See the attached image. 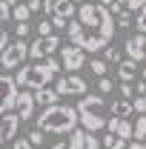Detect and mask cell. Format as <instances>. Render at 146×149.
<instances>
[{
    "instance_id": "1",
    "label": "cell",
    "mask_w": 146,
    "mask_h": 149,
    "mask_svg": "<svg viewBox=\"0 0 146 149\" xmlns=\"http://www.w3.org/2000/svg\"><path fill=\"white\" fill-rule=\"evenodd\" d=\"M115 15L103 3H80L77 9V17L69 20L66 26V35L69 43L80 46L83 52H103L115 37Z\"/></svg>"
},
{
    "instance_id": "2",
    "label": "cell",
    "mask_w": 146,
    "mask_h": 149,
    "mask_svg": "<svg viewBox=\"0 0 146 149\" xmlns=\"http://www.w3.org/2000/svg\"><path fill=\"white\" fill-rule=\"evenodd\" d=\"M80 118H77V106L69 103H55V106H43L40 118H37V129L46 135H69L77 129Z\"/></svg>"
},
{
    "instance_id": "3",
    "label": "cell",
    "mask_w": 146,
    "mask_h": 149,
    "mask_svg": "<svg viewBox=\"0 0 146 149\" xmlns=\"http://www.w3.org/2000/svg\"><path fill=\"white\" fill-rule=\"evenodd\" d=\"M60 66H63V63L55 60V57L37 60V63H29V66H20V72L15 74V83H17V89H29V92L43 89V86H49L57 77Z\"/></svg>"
},
{
    "instance_id": "4",
    "label": "cell",
    "mask_w": 146,
    "mask_h": 149,
    "mask_svg": "<svg viewBox=\"0 0 146 149\" xmlns=\"http://www.w3.org/2000/svg\"><path fill=\"white\" fill-rule=\"evenodd\" d=\"M77 118H80V126L86 132H100V129H106L109 106L100 95H83L80 103H77Z\"/></svg>"
},
{
    "instance_id": "5",
    "label": "cell",
    "mask_w": 146,
    "mask_h": 149,
    "mask_svg": "<svg viewBox=\"0 0 146 149\" xmlns=\"http://www.w3.org/2000/svg\"><path fill=\"white\" fill-rule=\"evenodd\" d=\"M43 12L52 17L55 29H66V26H69V20L77 17V9H74L72 0H46Z\"/></svg>"
},
{
    "instance_id": "6",
    "label": "cell",
    "mask_w": 146,
    "mask_h": 149,
    "mask_svg": "<svg viewBox=\"0 0 146 149\" xmlns=\"http://www.w3.org/2000/svg\"><path fill=\"white\" fill-rule=\"evenodd\" d=\"M29 57V43L26 40H15L0 52V69H20Z\"/></svg>"
},
{
    "instance_id": "7",
    "label": "cell",
    "mask_w": 146,
    "mask_h": 149,
    "mask_svg": "<svg viewBox=\"0 0 146 149\" xmlns=\"http://www.w3.org/2000/svg\"><path fill=\"white\" fill-rule=\"evenodd\" d=\"M55 89H57L60 97H63V95H66V97H69V95H80V97H83V95L89 92V83L77 72H66V74H60L55 80Z\"/></svg>"
},
{
    "instance_id": "8",
    "label": "cell",
    "mask_w": 146,
    "mask_h": 149,
    "mask_svg": "<svg viewBox=\"0 0 146 149\" xmlns=\"http://www.w3.org/2000/svg\"><path fill=\"white\" fill-rule=\"evenodd\" d=\"M60 46H63V40L57 35H49V37H35L32 43H29V57H35V60H46V57H55V52H60Z\"/></svg>"
},
{
    "instance_id": "9",
    "label": "cell",
    "mask_w": 146,
    "mask_h": 149,
    "mask_svg": "<svg viewBox=\"0 0 146 149\" xmlns=\"http://www.w3.org/2000/svg\"><path fill=\"white\" fill-rule=\"evenodd\" d=\"M60 63H63L66 72H80L83 63H86V52L74 43H63L60 46Z\"/></svg>"
},
{
    "instance_id": "10",
    "label": "cell",
    "mask_w": 146,
    "mask_h": 149,
    "mask_svg": "<svg viewBox=\"0 0 146 149\" xmlns=\"http://www.w3.org/2000/svg\"><path fill=\"white\" fill-rule=\"evenodd\" d=\"M20 123H23V118L17 112H3L0 115V146L15 141V135L20 132Z\"/></svg>"
},
{
    "instance_id": "11",
    "label": "cell",
    "mask_w": 146,
    "mask_h": 149,
    "mask_svg": "<svg viewBox=\"0 0 146 149\" xmlns=\"http://www.w3.org/2000/svg\"><path fill=\"white\" fill-rule=\"evenodd\" d=\"M15 100H17V83H15V77L0 74V115L15 109Z\"/></svg>"
},
{
    "instance_id": "12",
    "label": "cell",
    "mask_w": 146,
    "mask_h": 149,
    "mask_svg": "<svg viewBox=\"0 0 146 149\" xmlns=\"http://www.w3.org/2000/svg\"><path fill=\"white\" fill-rule=\"evenodd\" d=\"M123 52H126L129 60H135V63H140V66H143V63H146V35H140V32H138V35L126 37Z\"/></svg>"
},
{
    "instance_id": "13",
    "label": "cell",
    "mask_w": 146,
    "mask_h": 149,
    "mask_svg": "<svg viewBox=\"0 0 146 149\" xmlns=\"http://www.w3.org/2000/svg\"><path fill=\"white\" fill-rule=\"evenodd\" d=\"M106 129H109V132H115L117 138H123L126 143L132 141V138H135V126L129 123L126 118H115V115H109V120H106Z\"/></svg>"
},
{
    "instance_id": "14",
    "label": "cell",
    "mask_w": 146,
    "mask_h": 149,
    "mask_svg": "<svg viewBox=\"0 0 146 149\" xmlns=\"http://www.w3.org/2000/svg\"><path fill=\"white\" fill-rule=\"evenodd\" d=\"M35 92H29V89H23V92L17 95V100H15V112H17L23 120H29L32 115H35Z\"/></svg>"
},
{
    "instance_id": "15",
    "label": "cell",
    "mask_w": 146,
    "mask_h": 149,
    "mask_svg": "<svg viewBox=\"0 0 146 149\" xmlns=\"http://www.w3.org/2000/svg\"><path fill=\"white\" fill-rule=\"evenodd\" d=\"M117 69V77H120V83H135L138 80V74H140V63H135V60H129V57H123L120 63H115Z\"/></svg>"
},
{
    "instance_id": "16",
    "label": "cell",
    "mask_w": 146,
    "mask_h": 149,
    "mask_svg": "<svg viewBox=\"0 0 146 149\" xmlns=\"http://www.w3.org/2000/svg\"><path fill=\"white\" fill-rule=\"evenodd\" d=\"M35 103L37 106H55V103H60V95L52 86H43V89H35Z\"/></svg>"
},
{
    "instance_id": "17",
    "label": "cell",
    "mask_w": 146,
    "mask_h": 149,
    "mask_svg": "<svg viewBox=\"0 0 146 149\" xmlns=\"http://www.w3.org/2000/svg\"><path fill=\"white\" fill-rule=\"evenodd\" d=\"M29 17H32V9L26 6V0H20V3L12 6V20L15 23H29Z\"/></svg>"
},
{
    "instance_id": "18",
    "label": "cell",
    "mask_w": 146,
    "mask_h": 149,
    "mask_svg": "<svg viewBox=\"0 0 146 149\" xmlns=\"http://www.w3.org/2000/svg\"><path fill=\"white\" fill-rule=\"evenodd\" d=\"M132 112H135V106H132V100H126V97H117L112 103V115L115 118H129Z\"/></svg>"
},
{
    "instance_id": "19",
    "label": "cell",
    "mask_w": 146,
    "mask_h": 149,
    "mask_svg": "<svg viewBox=\"0 0 146 149\" xmlns=\"http://www.w3.org/2000/svg\"><path fill=\"white\" fill-rule=\"evenodd\" d=\"M100 143H103V149H126V141L117 138L115 132H106V135L100 138Z\"/></svg>"
},
{
    "instance_id": "20",
    "label": "cell",
    "mask_w": 146,
    "mask_h": 149,
    "mask_svg": "<svg viewBox=\"0 0 146 149\" xmlns=\"http://www.w3.org/2000/svg\"><path fill=\"white\" fill-rule=\"evenodd\" d=\"M69 149H86V129L69 132Z\"/></svg>"
},
{
    "instance_id": "21",
    "label": "cell",
    "mask_w": 146,
    "mask_h": 149,
    "mask_svg": "<svg viewBox=\"0 0 146 149\" xmlns=\"http://www.w3.org/2000/svg\"><path fill=\"white\" fill-rule=\"evenodd\" d=\"M35 32H37V37H49V35H55V23H52V17H43V20L35 26Z\"/></svg>"
},
{
    "instance_id": "22",
    "label": "cell",
    "mask_w": 146,
    "mask_h": 149,
    "mask_svg": "<svg viewBox=\"0 0 146 149\" xmlns=\"http://www.w3.org/2000/svg\"><path fill=\"white\" fill-rule=\"evenodd\" d=\"M135 141H146V115L135 118Z\"/></svg>"
},
{
    "instance_id": "23",
    "label": "cell",
    "mask_w": 146,
    "mask_h": 149,
    "mask_svg": "<svg viewBox=\"0 0 146 149\" xmlns=\"http://www.w3.org/2000/svg\"><path fill=\"white\" fill-rule=\"evenodd\" d=\"M103 60H106V63H120V60H123V57H120V49L106 46V49H103Z\"/></svg>"
},
{
    "instance_id": "24",
    "label": "cell",
    "mask_w": 146,
    "mask_h": 149,
    "mask_svg": "<svg viewBox=\"0 0 146 149\" xmlns=\"http://www.w3.org/2000/svg\"><path fill=\"white\" fill-rule=\"evenodd\" d=\"M89 69H92V74L103 77V74H106V69H109V63H106V60H89Z\"/></svg>"
},
{
    "instance_id": "25",
    "label": "cell",
    "mask_w": 146,
    "mask_h": 149,
    "mask_svg": "<svg viewBox=\"0 0 146 149\" xmlns=\"http://www.w3.org/2000/svg\"><path fill=\"white\" fill-rule=\"evenodd\" d=\"M97 89H100V95H109V92H115V80L103 74V77L97 80Z\"/></svg>"
},
{
    "instance_id": "26",
    "label": "cell",
    "mask_w": 146,
    "mask_h": 149,
    "mask_svg": "<svg viewBox=\"0 0 146 149\" xmlns=\"http://www.w3.org/2000/svg\"><path fill=\"white\" fill-rule=\"evenodd\" d=\"M117 92H120V97H126V100H135V86L132 83H117Z\"/></svg>"
},
{
    "instance_id": "27",
    "label": "cell",
    "mask_w": 146,
    "mask_h": 149,
    "mask_svg": "<svg viewBox=\"0 0 146 149\" xmlns=\"http://www.w3.org/2000/svg\"><path fill=\"white\" fill-rule=\"evenodd\" d=\"M115 23H117V29H129L132 26V15L129 12H120V15H115Z\"/></svg>"
},
{
    "instance_id": "28",
    "label": "cell",
    "mask_w": 146,
    "mask_h": 149,
    "mask_svg": "<svg viewBox=\"0 0 146 149\" xmlns=\"http://www.w3.org/2000/svg\"><path fill=\"white\" fill-rule=\"evenodd\" d=\"M135 29H138L140 35H146V6L138 12V17H135Z\"/></svg>"
},
{
    "instance_id": "29",
    "label": "cell",
    "mask_w": 146,
    "mask_h": 149,
    "mask_svg": "<svg viewBox=\"0 0 146 149\" xmlns=\"http://www.w3.org/2000/svg\"><path fill=\"white\" fill-rule=\"evenodd\" d=\"M12 20V3L0 0V23H9Z\"/></svg>"
},
{
    "instance_id": "30",
    "label": "cell",
    "mask_w": 146,
    "mask_h": 149,
    "mask_svg": "<svg viewBox=\"0 0 146 149\" xmlns=\"http://www.w3.org/2000/svg\"><path fill=\"white\" fill-rule=\"evenodd\" d=\"M132 106H135V112H138V115H146V95H135Z\"/></svg>"
},
{
    "instance_id": "31",
    "label": "cell",
    "mask_w": 146,
    "mask_h": 149,
    "mask_svg": "<svg viewBox=\"0 0 146 149\" xmlns=\"http://www.w3.org/2000/svg\"><path fill=\"white\" fill-rule=\"evenodd\" d=\"M86 149H103V143H100V138H97L95 132H86Z\"/></svg>"
},
{
    "instance_id": "32",
    "label": "cell",
    "mask_w": 146,
    "mask_h": 149,
    "mask_svg": "<svg viewBox=\"0 0 146 149\" xmlns=\"http://www.w3.org/2000/svg\"><path fill=\"white\" fill-rule=\"evenodd\" d=\"M43 135H46L43 129H35V132H29V143H32V146H43Z\"/></svg>"
},
{
    "instance_id": "33",
    "label": "cell",
    "mask_w": 146,
    "mask_h": 149,
    "mask_svg": "<svg viewBox=\"0 0 146 149\" xmlns=\"http://www.w3.org/2000/svg\"><path fill=\"white\" fill-rule=\"evenodd\" d=\"M29 32H32V26H29V23H15V37H17V40H23Z\"/></svg>"
},
{
    "instance_id": "34",
    "label": "cell",
    "mask_w": 146,
    "mask_h": 149,
    "mask_svg": "<svg viewBox=\"0 0 146 149\" xmlns=\"http://www.w3.org/2000/svg\"><path fill=\"white\" fill-rule=\"evenodd\" d=\"M12 149H35L29 143V138H20V141H12Z\"/></svg>"
},
{
    "instance_id": "35",
    "label": "cell",
    "mask_w": 146,
    "mask_h": 149,
    "mask_svg": "<svg viewBox=\"0 0 146 149\" xmlns=\"http://www.w3.org/2000/svg\"><path fill=\"white\" fill-rule=\"evenodd\" d=\"M9 43H12V40H9V32H6V29H3V23H0V52H3Z\"/></svg>"
},
{
    "instance_id": "36",
    "label": "cell",
    "mask_w": 146,
    "mask_h": 149,
    "mask_svg": "<svg viewBox=\"0 0 146 149\" xmlns=\"http://www.w3.org/2000/svg\"><path fill=\"white\" fill-rule=\"evenodd\" d=\"M143 6H146V0H129V3H126V9H129V12H140Z\"/></svg>"
},
{
    "instance_id": "37",
    "label": "cell",
    "mask_w": 146,
    "mask_h": 149,
    "mask_svg": "<svg viewBox=\"0 0 146 149\" xmlns=\"http://www.w3.org/2000/svg\"><path fill=\"white\" fill-rule=\"evenodd\" d=\"M26 6H29V9H32V15H35V12H40V9L46 6V3H43V0H26Z\"/></svg>"
},
{
    "instance_id": "38",
    "label": "cell",
    "mask_w": 146,
    "mask_h": 149,
    "mask_svg": "<svg viewBox=\"0 0 146 149\" xmlns=\"http://www.w3.org/2000/svg\"><path fill=\"white\" fill-rule=\"evenodd\" d=\"M135 92H138V95H146V80H143V77L135 80Z\"/></svg>"
},
{
    "instance_id": "39",
    "label": "cell",
    "mask_w": 146,
    "mask_h": 149,
    "mask_svg": "<svg viewBox=\"0 0 146 149\" xmlns=\"http://www.w3.org/2000/svg\"><path fill=\"white\" fill-rule=\"evenodd\" d=\"M126 149H146V143H143V141H132Z\"/></svg>"
},
{
    "instance_id": "40",
    "label": "cell",
    "mask_w": 146,
    "mask_h": 149,
    "mask_svg": "<svg viewBox=\"0 0 146 149\" xmlns=\"http://www.w3.org/2000/svg\"><path fill=\"white\" fill-rule=\"evenodd\" d=\"M49 149H69V141H60V143H55V146H49Z\"/></svg>"
},
{
    "instance_id": "41",
    "label": "cell",
    "mask_w": 146,
    "mask_h": 149,
    "mask_svg": "<svg viewBox=\"0 0 146 149\" xmlns=\"http://www.w3.org/2000/svg\"><path fill=\"white\" fill-rule=\"evenodd\" d=\"M140 74H143V80H146V63H143V66H140Z\"/></svg>"
},
{
    "instance_id": "42",
    "label": "cell",
    "mask_w": 146,
    "mask_h": 149,
    "mask_svg": "<svg viewBox=\"0 0 146 149\" xmlns=\"http://www.w3.org/2000/svg\"><path fill=\"white\" fill-rule=\"evenodd\" d=\"M117 3H120V6H123V9H126V3H129V0H117Z\"/></svg>"
},
{
    "instance_id": "43",
    "label": "cell",
    "mask_w": 146,
    "mask_h": 149,
    "mask_svg": "<svg viewBox=\"0 0 146 149\" xmlns=\"http://www.w3.org/2000/svg\"><path fill=\"white\" fill-rule=\"evenodd\" d=\"M6 3H12V6H15V3H20V0H6Z\"/></svg>"
},
{
    "instance_id": "44",
    "label": "cell",
    "mask_w": 146,
    "mask_h": 149,
    "mask_svg": "<svg viewBox=\"0 0 146 149\" xmlns=\"http://www.w3.org/2000/svg\"><path fill=\"white\" fill-rule=\"evenodd\" d=\"M72 3H83V0H72Z\"/></svg>"
},
{
    "instance_id": "45",
    "label": "cell",
    "mask_w": 146,
    "mask_h": 149,
    "mask_svg": "<svg viewBox=\"0 0 146 149\" xmlns=\"http://www.w3.org/2000/svg\"><path fill=\"white\" fill-rule=\"evenodd\" d=\"M89 3H100V0H89Z\"/></svg>"
},
{
    "instance_id": "46",
    "label": "cell",
    "mask_w": 146,
    "mask_h": 149,
    "mask_svg": "<svg viewBox=\"0 0 146 149\" xmlns=\"http://www.w3.org/2000/svg\"><path fill=\"white\" fill-rule=\"evenodd\" d=\"M43 3H46V0H43Z\"/></svg>"
}]
</instances>
